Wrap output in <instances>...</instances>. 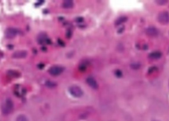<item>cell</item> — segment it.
Instances as JSON below:
<instances>
[{
	"label": "cell",
	"instance_id": "obj_4",
	"mask_svg": "<svg viewBox=\"0 0 169 121\" xmlns=\"http://www.w3.org/2000/svg\"><path fill=\"white\" fill-rule=\"evenodd\" d=\"M18 33V31L17 29L13 27L7 28L4 33L5 37L8 39L14 38Z\"/></svg>",
	"mask_w": 169,
	"mask_h": 121
},
{
	"label": "cell",
	"instance_id": "obj_19",
	"mask_svg": "<svg viewBox=\"0 0 169 121\" xmlns=\"http://www.w3.org/2000/svg\"><path fill=\"white\" fill-rule=\"evenodd\" d=\"M57 42L58 45L60 46L61 47H64L65 46V43L61 39H58Z\"/></svg>",
	"mask_w": 169,
	"mask_h": 121
},
{
	"label": "cell",
	"instance_id": "obj_20",
	"mask_svg": "<svg viewBox=\"0 0 169 121\" xmlns=\"http://www.w3.org/2000/svg\"><path fill=\"white\" fill-rule=\"evenodd\" d=\"M72 35V32L71 30L68 29L67 31L66 34V36L67 38H71Z\"/></svg>",
	"mask_w": 169,
	"mask_h": 121
},
{
	"label": "cell",
	"instance_id": "obj_8",
	"mask_svg": "<svg viewBox=\"0 0 169 121\" xmlns=\"http://www.w3.org/2000/svg\"><path fill=\"white\" fill-rule=\"evenodd\" d=\"M28 55V53L25 50H17L13 54L12 57L15 59H23L25 58Z\"/></svg>",
	"mask_w": 169,
	"mask_h": 121
},
{
	"label": "cell",
	"instance_id": "obj_25",
	"mask_svg": "<svg viewBox=\"0 0 169 121\" xmlns=\"http://www.w3.org/2000/svg\"><path fill=\"white\" fill-rule=\"evenodd\" d=\"M38 67L39 69H42L44 68V65L43 64H40L38 65Z\"/></svg>",
	"mask_w": 169,
	"mask_h": 121
},
{
	"label": "cell",
	"instance_id": "obj_23",
	"mask_svg": "<svg viewBox=\"0 0 169 121\" xmlns=\"http://www.w3.org/2000/svg\"><path fill=\"white\" fill-rule=\"evenodd\" d=\"M125 29L124 27L122 26L121 28L118 29V33L119 34H121L124 32Z\"/></svg>",
	"mask_w": 169,
	"mask_h": 121
},
{
	"label": "cell",
	"instance_id": "obj_10",
	"mask_svg": "<svg viewBox=\"0 0 169 121\" xmlns=\"http://www.w3.org/2000/svg\"><path fill=\"white\" fill-rule=\"evenodd\" d=\"M162 54L159 51H155L149 54V57L152 59H158L162 57Z\"/></svg>",
	"mask_w": 169,
	"mask_h": 121
},
{
	"label": "cell",
	"instance_id": "obj_24",
	"mask_svg": "<svg viewBox=\"0 0 169 121\" xmlns=\"http://www.w3.org/2000/svg\"><path fill=\"white\" fill-rule=\"evenodd\" d=\"M7 47L8 48V49L10 50H12L13 49V48H14V46L12 44H9L7 45Z\"/></svg>",
	"mask_w": 169,
	"mask_h": 121
},
{
	"label": "cell",
	"instance_id": "obj_16",
	"mask_svg": "<svg viewBox=\"0 0 169 121\" xmlns=\"http://www.w3.org/2000/svg\"><path fill=\"white\" fill-rule=\"evenodd\" d=\"M155 1V3L160 5H165L168 2V1L166 0H156Z\"/></svg>",
	"mask_w": 169,
	"mask_h": 121
},
{
	"label": "cell",
	"instance_id": "obj_27",
	"mask_svg": "<svg viewBox=\"0 0 169 121\" xmlns=\"http://www.w3.org/2000/svg\"><path fill=\"white\" fill-rule=\"evenodd\" d=\"M157 121V120H154V121Z\"/></svg>",
	"mask_w": 169,
	"mask_h": 121
},
{
	"label": "cell",
	"instance_id": "obj_9",
	"mask_svg": "<svg viewBox=\"0 0 169 121\" xmlns=\"http://www.w3.org/2000/svg\"><path fill=\"white\" fill-rule=\"evenodd\" d=\"M86 82L88 85L93 89H97L98 87V85L97 82L92 77H88L87 79Z\"/></svg>",
	"mask_w": 169,
	"mask_h": 121
},
{
	"label": "cell",
	"instance_id": "obj_17",
	"mask_svg": "<svg viewBox=\"0 0 169 121\" xmlns=\"http://www.w3.org/2000/svg\"><path fill=\"white\" fill-rule=\"evenodd\" d=\"M115 76L118 78L121 77L123 76L122 72L119 69H117L115 72Z\"/></svg>",
	"mask_w": 169,
	"mask_h": 121
},
{
	"label": "cell",
	"instance_id": "obj_2",
	"mask_svg": "<svg viewBox=\"0 0 169 121\" xmlns=\"http://www.w3.org/2000/svg\"><path fill=\"white\" fill-rule=\"evenodd\" d=\"M159 22L163 25H166L169 23V13L167 11L160 12L157 16Z\"/></svg>",
	"mask_w": 169,
	"mask_h": 121
},
{
	"label": "cell",
	"instance_id": "obj_12",
	"mask_svg": "<svg viewBox=\"0 0 169 121\" xmlns=\"http://www.w3.org/2000/svg\"><path fill=\"white\" fill-rule=\"evenodd\" d=\"M128 20L127 18L125 16H122L118 19L117 20L115 21V24L116 26H119L121 25L122 23H124L126 21Z\"/></svg>",
	"mask_w": 169,
	"mask_h": 121
},
{
	"label": "cell",
	"instance_id": "obj_21",
	"mask_svg": "<svg viewBox=\"0 0 169 121\" xmlns=\"http://www.w3.org/2000/svg\"><path fill=\"white\" fill-rule=\"evenodd\" d=\"M84 18L82 17H78L76 19V21L77 23H81L83 22Z\"/></svg>",
	"mask_w": 169,
	"mask_h": 121
},
{
	"label": "cell",
	"instance_id": "obj_1",
	"mask_svg": "<svg viewBox=\"0 0 169 121\" xmlns=\"http://www.w3.org/2000/svg\"><path fill=\"white\" fill-rule=\"evenodd\" d=\"M13 109V103L10 99H8L5 101L2 107V111L5 115L10 113Z\"/></svg>",
	"mask_w": 169,
	"mask_h": 121
},
{
	"label": "cell",
	"instance_id": "obj_13",
	"mask_svg": "<svg viewBox=\"0 0 169 121\" xmlns=\"http://www.w3.org/2000/svg\"><path fill=\"white\" fill-rule=\"evenodd\" d=\"M87 63L83 62L80 64L79 66V70L81 72H84L87 68Z\"/></svg>",
	"mask_w": 169,
	"mask_h": 121
},
{
	"label": "cell",
	"instance_id": "obj_3",
	"mask_svg": "<svg viewBox=\"0 0 169 121\" xmlns=\"http://www.w3.org/2000/svg\"><path fill=\"white\" fill-rule=\"evenodd\" d=\"M69 91L71 95L75 97L80 98L83 95V92L78 86H72L69 89Z\"/></svg>",
	"mask_w": 169,
	"mask_h": 121
},
{
	"label": "cell",
	"instance_id": "obj_5",
	"mask_svg": "<svg viewBox=\"0 0 169 121\" xmlns=\"http://www.w3.org/2000/svg\"><path fill=\"white\" fill-rule=\"evenodd\" d=\"M64 68L60 66H54L51 67L49 70V74L53 76H58L63 72Z\"/></svg>",
	"mask_w": 169,
	"mask_h": 121
},
{
	"label": "cell",
	"instance_id": "obj_11",
	"mask_svg": "<svg viewBox=\"0 0 169 121\" xmlns=\"http://www.w3.org/2000/svg\"><path fill=\"white\" fill-rule=\"evenodd\" d=\"M62 5L64 9H71L73 7L74 4L72 1H64Z\"/></svg>",
	"mask_w": 169,
	"mask_h": 121
},
{
	"label": "cell",
	"instance_id": "obj_18",
	"mask_svg": "<svg viewBox=\"0 0 169 121\" xmlns=\"http://www.w3.org/2000/svg\"><path fill=\"white\" fill-rule=\"evenodd\" d=\"M140 67V64L138 63H134L131 64V67L133 69H138Z\"/></svg>",
	"mask_w": 169,
	"mask_h": 121
},
{
	"label": "cell",
	"instance_id": "obj_6",
	"mask_svg": "<svg viewBox=\"0 0 169 121\" xmlns=\"http://www.w3.org/2000/svg\"><path fill=\"white\" fill-rule=\"evenodd\" d=\"M145 32L147 35L152 37H157L159 34L158 29L153 26L148 27L146 29Z\"/></svg>",
	"mask_w": 169,
	"mask_h": 121
},
{
	"label": "cell",
	"instance_id": "obj_7",
	"mask_svg": "<svg viewBox=\"0 0 169 121\" xmlns=\"http://www.w3.org/2000/svg\"><path fill=\"white\" fill-rule=\"evenodd\" d=\"M49 38L47 37V35L45 33L42 32L40 33L37 37V41L39 44L41 45L46 44L47 40Z\"/></svg>",
	"mask_w": 169,
	"mask_h": 121
},
{
	"label": "cell",
	"instance_id": "obj_14",
	"mask_svg": "<svg viewBox=\"0 0 169 121\" xmlns=\"http://www.w3.org/2000/svg\"><path fill=\"white\" fill-rule=\"evenodd\" d=\"M7 74L9 76L13 77H16L19 76V73L18 72L12 70L8 71Z\"/></svg>",
	"mask_w": 169,
	"mask_h": 121
},
{
	"label": "cell",
	"instance_id": "obj_22",
	"mask_svg": "<svg viewBox=\"0 0 169 121\" xmlns=\"http://www.w3.org/2000/svg\"><path fill=\"white\" fill-rule=\"evenodd\" d=\"M44 1H39L36 3L35 4V6L37 7L40 6V5H41L42 4L44 3Z\"/></svg>",
	"mask_w": 169,
	"mask_h": 121
},
{
	"label": "cell",
	"instance_id": "obj_26",
	"mask_svg": "<svg viewBox=\"0 0 169 121\" xmlns=\"http://www.w3.org/2000/svg\"><path fill=\"white\" fill-rule=\"evenodd\" d=\"M41 49L43 52H46L47 51V48L46 47L43 46L41 47Z\"/></svg>",
	"mask_w": 169,
	"mask_h": 121
},
{
	"label": "cell",
	"instance_id": "obj_15",
	"mask_svg": "<svg viewBox=\"0 0 169 121\" xmlns=\"http://www.w3.org/2000/svg\"><path fill=\"white\" fill-rule=\"evenodd\" d=\"M16 121H29L28 120L25 115H19L17 118Z\"/></svg>",
	"mask_w": 169,
	"mask_h": 121
},
{
	"label": "cell",
	"instance_id": "obj_28",
	"mask_svg": "<svg viewBox=\"0 0 169 121\" xmlns=\"http://www.w3.org/2000/svg\"></svg>",
	"mask_w": 169,
	"mask_h": 121
}]
</instances>
